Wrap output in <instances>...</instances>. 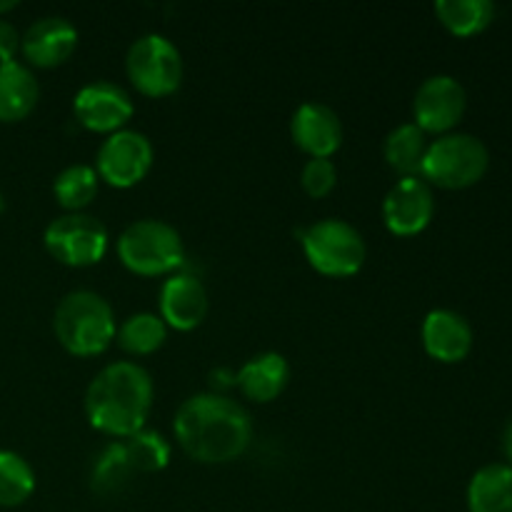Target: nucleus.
Returning a JSON list of instances; mask_svg holds the SVG:
<instances>
[{
    "instance_id": "nucleus-17",
    "label": "nucleus",
    "mask_w": 512,
    "mask_h": 512,
    "mask_svg": "<svg viewBox=\"0 0 512 512\" xmlns=\"http://www.w3.org/2000/svg\"><path fill=\"white\" fill-rule=\"evenodd\" d=\"M290 380V365L280 353H260L238 370L240 393L253 403H270L285 390Z\"/></svg>"
},
{
    "instance_id": "nucleus-21",
    "label": "nucleus",
    "mask_w": 512,
    "mask_h": 512,
    "mask_svg": "<svg viewBox=\"0 0 512 512\" xmlns=\"http://www.w3.org/2000/svg\"><path fill=\"white\" fill-rule=\"evenodd\" d=\"M435 15L453 35L468 38L478 35L495 20V5L490 0H438Z\"/></svg>"
},
{
    "instance_id": "nucleus-16",
    "label": "nucleus",
    "mask_w": 512,
    "mask_h": 512,
    "mask_svg": "<svg viewBox=\"0 0 512 512\" xmlns=\"http://www.w3.org/2000/svg\"><path fill=\"white\" fill-rule=\"evenodd\" d=\"M423 345L425 353L440 363H460L473 350V328L455 310H430L423 320Z\"/></svg>"
},
{
    "instance_id": "nucleus-12",
    "label": "nucleus",
    "mask_w": 512,
    "mask_h": 512,
    "mask_svg": "<svg viewBox=\"0 0 512 512\" xmlns=\"http://www.w3.org/2000/svg\"><path fill=\"white\" fill-rule=\"evenodd\" d=\"M433 213V190L423 178H400L383 200L385 225L400 238L423 233L433 220Z\"/></svg>"
},
{
    "instance_id": "nucleus-25",
    "label": "nucleus",
    "mask_w": 512,
    "mask_h": 512,
    "mask_svg": "<svg viewBox=\"0 0 512 512\" xmlns=\"http://www.w3.org/2000/svg\"><path fill=\"white\" fill-rule=\"evenodd\" d=\"M133 473H160L170 463L168 440L153 430H140L123 443Z\"/></svg>"
},
{
    "instance_id": "nucleus-23",
    "label": "nucleus",
    "mask_w": 512,
    "mask_h": 512,
    "mask_svg": "<svg viewBox=\"0 0 512 512\" xmlns=\"http://www.w3.org/2000/svg\"><path fill=\"white\" fill-rule=\"evenodd\" d=\"M98 183L100 178L95 168H90V165H68L55 178L53 193L58 198L60 208H65L68 213H80L95 200Z\"/></svg>"
},
{
    "instance_id": "nucleus-11",
    "label": "nucleus",
    "mask_w": 512,
    "mask_h": 512,
    "mask_svg": "<svg viewBox=\"0 0 512 512\" xmlns=\"http://www.w3.org/2000/svg\"><path fill=\"white\" fill-rule=\"evenodd\" d=\"M73 113L83 128L93 133H118L133 115V100L128 90L108 80L83 85L73 100Z\"/></svg>"
},
{
    "instance_id": "nucleus-27",
    "label": "nucleus",
    "mask_w": 512,
    "mask_h": 512,
    "mask_svg": "<svg viewBox=\"0 0 512 512\" xmlns=\"http://www.w3.org/2000/svg\"><path fill=\"white\" fill-rule=\"evenodd\" d=\"M300 185L310 198H325L338 185V168L330 158H310L300 173Z\"/></svg>"
},
{
    "instance_id": "nucleus-26",
    "label": "nucleus",
    "mask_w": 512,
    "mask_h": 512,
    "mask_svg": "<svg viewBox=\"0 0 512 512\" xmlns=\"http://www.w3.org/2000/svg\"><path fill=\"white\" fill-rule=\"evenodd\" d=\"M133 468L128 463L123 443H110L103 453L95 458L93 475H90V485L98 495H115L128 485Z\"/></svg>"
},
{
    "instance_id": "nucleus-3",
    "label": "nucleus",
    "mask_w": 512,
    "mask_h": 512,
    "mask_svg": "<svg viewBox=\"0 0 512 512\" xmlns=\"http://www.w3.org/2000/svg\"><path fill=\"white\" fill-rule=\"evenodd\" d=\"M55 338L70 355L95 358L115 340V313L103 295L93 290H73L58 303L53 315Z\"/></svg>"
},
{
    "instance_id": "nucleus-18",
    "label": "nucleus",
    "mask_w": 512,
    "mask_h": 512,
    "mask_svg": "<svg viewBox=\"0 0 512 512\" xmlns=\"http://www.w3.org/2000/svg\"><path fill=\"white\" fill-rule=\"evenodd\" d=\"M40 85L28 65L10 60L0 63V123L23 120L35 108Z\"/></svg>"
},
{
    "instance_id": "nucleus-20",
    "label": "nucleus",
    "mask_w": 512,
    "mask_h": 512,
    "mask_svg": "<svg viewBox=\"0 0 512 512\" xmlns=\"http://www.w3.org/2000/svg\"><path fill=\"white\" fill-rule=\"evenodd\" d=\"M428 135L415 123H403L390 130L385 138V160L395 173L403 178H420L425 153H428Z\"/></svg>"
},
{
    "instance_id": "nucleus-5",
    "label": "nucleus",
    "mask_w": 512,
    "mask_h": 512,
    "mask_svg": "<svg viewBox=\"0 0 512 512\" xmlns=\"http://www.w3.org/2000/svg\"><path fill=\"white\" fill-rule=\"evenodd\" d=\"M488 165L490 153L483 140L468 133H448L428 145L420 178L438 188L463 190L483 180Z\"/></svg>"
},
{
    "instance_id": "nucleus-2",
    "label": "nucleus",
    "mask_w": 512,
    "mask_h": 512,
    "mask_svg": "<svg viewBox=\"0 0 512 512\" xmlns=\"http://www.w3.org/2000/svg\"><path fill=\"white\" fill-rule=\"evenodd\" d=\"M153 408V380L140 365L110 363L85 390V415L95 430L113 438L140 433Z\"/></svg>"
},
{
    "instance_id": "nucleus-15",
    "label": "nucleus",
    "mask_w": 512,
    "mask_h": 512,
    "mask_svg": "<svg viewBox=\"0 0 512 512\" xmlns=\"http://www.w3.org/2000/svg\"><path fill=\"white\" fill-rule=\"evenodd\" d=\"M78 45V30L60 15L40 18L20 38V50L35 68H55L73 55Z\"/></svg>"
},
{
    "instance_id": "nucleus-4",
    "label": "nucleus",
    "mask_w": 512,
    "mask_h": 512,
    "mask_svg": "<svg viewBox=\"0 0 512 512\" xmlns=\"http://www.w3.org/2000/svg\"><path fill=\"white\" fill-rule=\"evenodd\" d=\"M118 258L130 273L158 278L183 265L185 245L173 225L165 220L145 218L120 233Z\"/></svg>"
},
{
    "instance_id": "nucleus-13",
    "label": "nucleus",
    "mask_w": 512,
    "mask_h": 512,
    "mask_svg": "<svg viewBox=\"0 0 512 512\" xmlns=\"http://www.w3.org/2000/svg\"><path fill=\"white\" fill-rule=\"evenodd\" d=\"M293 143L310 158H330L343 145V123L325 103H303L290 120Z\"/></svg>"
},
{
    "instance_id": "nucleus-10",
    "label": "nucleus",
    "mask_w": 512,
    "mask_h": 512,
    "mask_svg": "<svg viewBox=\"0 0 512 512\" xmlns=\"http://www.w3.org/2000/svg\"><path fill=\"white\" fill-rule=\"evenodd\" d=\"M468 108V93L453 75H433L415 90V125L425 135H448L463 120Z\"/></svg>"
},
{
    "instance_id": "nucleus-6",
    "label": "nucleus",
    "mask_w": 512,
    "mask_h": 512,
    "mask_svg": "<svg viewBox=\"0 0 512 512\" xmlns=\"http://www.w3.org/2000/svg\"><path fill=\"white\" fill-rule=\"evenodd\" d=\"M300 245L308 263L328 278H350L365 263V240L355 225L340 218H325L300 233Z\"/></svg>"
},
{
    "instance_id": "nucleus-19",
    "label": "nucleus",
    "mask_w": 512,
    "mask_h": 512,
    "mask_svg": "<svg viewBox=\"0 0 512 512\" xmlns=\"http://www.w3.org/2000/svg\"><path fill=\"white\" fill-rule=\"evenodd\" d=\"M470 512H512V468L493 463L480 468L468 485Z\"/></svg>"
},
{
    "instance_id": "nucleus-8",
    "label": "nucleus",
    "mask_w": 512,
    "mask_h": 512,
    "mask_svg": "<svg viewBox=\"0 0 512 512\" xmlns=\"http://www.w3.org/2000/svg\"><path fill=\"white\" fill-rule=\"evenodd\" d=\"M45 248L70 268H88L103 260L108 250V230L95 215L65 213L45 228Z\"/></svg>"
},
{
    "instance_id": "nucleus-1",
    "label": "nucleus",
    "mask_w": 512,
    "mask_h": 512,
    "mask_svg": "<svg viewBox=\"0 0 512 512\" xmlns=\"http://www.w3.org/2000/svg\"><path fill=\"white\" fill-rule=\"evenodd\" d=\"M175 438L193 460L223 465L240 458L253 440V423L243 405L218 393H200L175 413Z\"/></svg>"
},
{
    "instance_id": "nucleus-22",
    "label": "nucleus",
    "mask_w": 512,
    "mask_h": 512,
    "mask_svg": "<svg viewBox=\"0 0 512 512\" xmlns=\"http://www.w3.org/2000/svg\"><path fill=\"white\" fill-rule=\"evenodd\" d=\"M118 345L130 355H150L163 348L168 338V325L155 313H135L115 333Z\"/></svg>"
},
{
    "instance_id": "nucleus-30",
    "label": "nucleus",
    "mask_w": 512,
    "mask_h": 512,
    "mask_svg": "<svg viewBox=\"0 0 512 512\" xmlns=\"http://www.w3.org/2000/svg\"><path fill=\"white\" fill-rule=\"evenodd\" d=\"M18 8V0H0V15L8 13V10Z\"/></svg>"
},
{
    "instance_id": "nucleus-28",
    "label": "nucleus",
    "mask_w": 512,
    "mask_h": 512,
    "mask_svg": "<svg viewBox=\"0 0 512 512\" xmlns=\"http://www.w3.org/2000/svg\"><path fill=\"white\" fill-rule=\"evenodd\" d=\"M20 50V33L13 23L0 20V63H10L15 60Z\"/></svg>"
},
{
    "instance_id": "nucleus-7",
    "label": "nucleus",
    "mask_w": 512,
    "mask_h": 512,
    "mask_svg": "<svg viewBox=\"0 0 512 512\" xmlns=\"http://www.w3.org/2000/svg\"><path fill=\"white\" fill-rule=\"evenodd\" d=\"M125 70L135 90L148 98H165L183 83V55L173 40L148 33L130 45Z\"/></svg>"
},
{
    "instance_id": "nucleus-29",
    "label": "nucleus",
    "mask_w": 512,
    "mask_h": 512,
    "mask_svg": "<svg viewBox=\"0 0 512 512\" xmlns=\"http://www.w3.org/2000/svg\"><path fill=\"white\" fill-rule=\"evenodd\" d=\"M503 453H505V458H508V465L512 468V420L503 433Z\"/></svg>"
},
{
    "instance_id": "nucleus-14",
    "label": "nucleus",
    "mask_w": 512,
    "mask_h": 512,
    "mask_svg": "<svg viewBox=\"0 0 512 512\" xmlns=\"http://www.w3.org/2000/svg\"><path fill=\"white\" fill-rule=\"evenodd\" d=\"M208 315V293L195 275H170L160 288V318L168 328L188 333Z\"/></svg>"
},
{
    "instance_id": "nucleus-9",
    "label": "nucleus",
    "mask_w": 512,
    "mask_h": 512,
    "mask_svg": "<svg viewBox=\"0 0 512 512\" xmlns=\"http://www.w3.org/2000/svg\"><path fill=\"white\" fill-rule=\"evenodd\" d=\"M153 168V145L140 130L110 133L98 148L95 173L113 188H133Z\"/></svg>"
},
{
    "instance_id": "nucleus-24",
    "label": "nucleus",
    "mask_w": 512,
    "mask_h": 512,
    "mask_svg": "<svg viewBox=\"0 0 512 512\" xmlns=\"http://www.w3.org/2000/svg\"><path fill=\"white\" fill-rule=\"evenodd\" d=\"M35 473L23 455L0 450V508H18L33 495Z\"/></svg>"
},
{
    "instance_id": "nucleus-31",
    "label": "nucleus",
    "mask_w": 512,
    "mask_h": 512,
    "mask_svg": "<svg viewBox=\"0 0 512 512\" xmlns=\"http://www.w3.org/2000/svg\"><path fill=\"white\" fill-rule=\"evenodd\" d=\"M0 210H3V193H0Z\"/></svg>"
}]
</instances>
